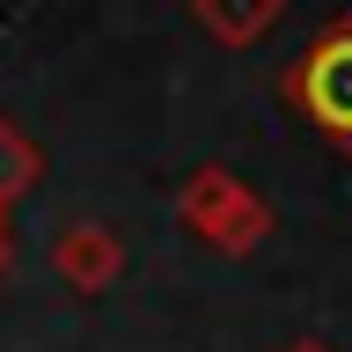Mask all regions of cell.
<instances>
[{"label":"cell","instance_id":"cell-1","mask_svg":"<svg viewBox=\"0 0 352 352\" xmlns=\"http://www.w3.org/2000/svg\"><path fill=\"white\" fill-rule=\"evenodd\" d=\"M176 220H184L206 250H220V257H250V250L272 235V206H264L235 169H213V162L184 176V191H176Z\"/></svg>","mask_w":352,"mask_h":352},{"label":"cell","instance_id":"cell-2","mask_svg":"<svg viewBox=\"0 0 352 352\" xmlns=\"http://www.w3.org/2000/svg\"><path fill=\"white\" fill-rule=\"evenodd\" d=\"M286 88H294V103H301L323 132L352 140V22L330 30V37L301 59V74H294Z\"/></svg>","mask_w":352,"mask_h":352},{"label":"cell","instance_id":"cell-3","mask_svg":"<svg viewBox=\"0 0 352 352\" xmlns=\"http://www.w3.org/2000/svg\"><path fill=\"white\" fill-rule=\"evenodd\" d=\"M52 272H59L74 294H103V286H118V272H125V242L110 235L103 220H66L59 235H52Z\"/></svg>","mask_w":352,"mask_h":352},{"label":"cell","instance_id":"cell-4","mask_svg":"<svg viewBox=\"0 0 352 352\" xmlns=\"http://www.w3.org/2000/svg\"><path fill=\"white\" fill-rule=\"evenodd\" d=\"M191 15L206 22V37H220V44H257V37H272L279 30V15H286V0H191Z\"/></svg>","mask_w":352,"mask_h":352},{"label":"cell","instance_id":"cell-5","mask_svg":"<svg viewBox=\"0 0 352 352\" xmlns=\"http://www.w3.org/2000/svg\"><path fill=\"white\" fill-rule=\"evenodd\" d=\"M30 184H37V147H30V140L0 118V206H8V198H22Z\"/></svg>","mask_w":352,"mask_h":352},{"label":"cell","instance_id":"cell-6","mask_svg":"<svg viewBox=\"0 0 352 352\" xmlns=\"http://www.w3.org/2000/svg\"><path fill=\"white\" fill-rule=\"evenodd\" d=\"M286 352H338V345H323V338H294Z\"/></svg>","mask_w":352,"mask_h":352},{"label":"cell","instance_id":"cell-7","mask_svg":"<svg viewBox=\"0 0 352 352\" xmlns=\"http://www.w3.org/2000/svg\"><path fill=\"white\" fill-rule=\"evenodd\" d=\"M0 272H8V235H0Z\"/></svg>","mask_w":352,"mask_h":352}]
</instances>
